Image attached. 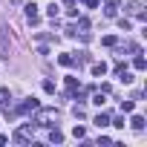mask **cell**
Segmentation results:
<instances>
[{"label":"cell","mask_w":147,"mask_h":147,"mask_svg":"<svg viewBox=\"0 0 147 147\" xmlns=\"http://www.w3.org/2000/svg\"><path fill=\"white\" fill-rule=\"evenodd\" d=\"M58 110L55 107H46V110H35V124L38 127H52V124H58Z\"/></svg>","instance_id":"6da1fadb"},{"label":"cell","mask_w":147,"mask_h":147,"mask_svg":"<svg viewBox=\"0 0 147 147\" xmlns=\"http://www.w3.org/2000/svg\"><path fill=\"white\" fill-rule=\"evenodd\" d=\"M32 127H35V124H23V127L15 133V141H18V144H26V141L32 138Z\"/></svg>","instance_id":"7a4b0ae2"},{"label":"cell","mask_w":147,"mask_h":147,"mask_svg":"<svg viewBox=\"0 0 147 147\" xmlns=\"http://www.w3.org/2000/svg\"><path fill=\"white\" fill-rule=\"evenodd\" d=\"M35 110H38V101H35V98H26V101L18 107V113H20V115H29V113H35Z\"/></svg>","instance_id":"3957f363"},{"label":"cell","mask_w":147,"mask_h":147,"mask_svg":"<svg viewBox=\"0 0 147 147\" xmlns=\"http://www.w3.org/2000/svg\"><path fill=\"white\" fill-rule=\"evenodd\" d=\"M115 12H118V0H107V6H104V15H107V18H113Z\"/></svg>","instance_id":"277c9868"},{"label":"cell","mask_w":147,"mask_h":147,"mask_svg":"<svg viewBox=\"0 0 147 147\" xmlns=\"http://www.w3.org/2000/svg\"><path fill=\"white\" fill-rule=\"evenodd\" d=\"M104 72H107V63H104V61H101V63H92V75H95V78H101Z\"/></svg>","instance_id":"5b68a950"},{"label":"cell","mask_w":147,"mask_h":147,"mask_svg":"<svg viewBox=\"0 0 147 147\" xmlns=\"http://www.w3.org/2000/svg\"><path fill=\"white\" fill-rule=\"evenodd\" d=\"M49 141H52V144H61V141H63V136H61V130H58V127L49 133Z\"/></svg>","instance_id":"8992f818"},{"label":"cell","mask_w":147,"mask_h":147,"mask_svg":"<svg viewBox=\"0 0 147 147\" xmlns=\"http://www.w3.org/2000/svg\"><path fill=\"white\" fill-rule=\"evenodd\" d=\"M95 124H98V127H107V124H110V115H107V113L95 115Z\"/></svg>","instance_id":"52a82bcc"},{"label":"cell","mask_w":147,"mask_h":147,"mask_svg":"<svg viewBox=\"0 0 147 147\" xmlns=\"http://www.w3.org/2000/svg\"><path fill=\"white\" fill-rule=\"evenodd\" d=\"M130 124H133V130H144V118H141V115H133Z\"/></svg>","instance_id":"ba28073f"},{"label":"cell","mask_w":147,"mask_h":147,"mask_svg":"<svg viewBox=\"0 0 147 147\" xmlns=\"http://www.w3.org/2000/svg\"><path fill=\"white\" fill-rule=\"evenodd\" d=\"M72 61H75L72 55H61V58H58V63H61V66H72Z\"/></svg>","instance_id":"9c48e42d"},{"label":"cell","mask_w":147,"mask_h":147,"mask_svg":"<svg viewBox=\"0 0 147 147\" xmlns=\"http://www.w3.org/2000/svg\"><path fill=\"white\" fill-rule=\"evenodd\" d=\"M133 66H136V69H144V66H147V61H144V58L136 52V61H133Z\"/></svg>","instance_id":"30bf717a"},{"label":"cell","mask_w":147,"mask_h":147,"mask_svg":"<svg viewBox=\"0 0 147 147\" xmlns=\"http://www.w3.org/2000/svg\"><path fill=\"white\" fill-rule=\"evenodd\" d=\"M104 46H118V38H115V35H107V38H104Z\"/></svg>","instance_id":"8fae6325"},{"label":"cell","mask_w":147,"mask_h":147,"mask_svg":"<svg viewBox=\"0 0 147 147\" xmlns=\"http://www.w3.org/2000/svg\"><path fill=\"white\" fill-rule=\"evenodd\" d=\"M0 110H3V113H12V101H9V95H6V101H0Z\"/></svg>","instance_id":"7c38bea8"},{"label":"cell","mask_w":147,"mask_h":147,"mask_svg":"<svg viewBox=\"0 0 147 147\" xmlns=\"http://www.w3.org/2000/svg\"><path fill=\"white\" fill-rule=\"evenodd\" d=\"M46 15H49V18H55V15H58V6H55V3H49V6H46Z\"/></svg>","instance_id":"4fadbf2b"},{"label":"cell","mask_w":147,"mask_h":147,"mask_svg":"<svg viewBox=\"0 0 147 147\" xmlns=\"http://www.w3.org/2000/svg\"><path fill=\"white\" fill-rule=\"evenodd\" d=\"M127 12H133V15H138V12H141V3H130V6H127Z\"/></svg>","instance_id":"5bb4252c"},{"label":"cell","mask_w":147,"mask_h":147,"mask_svg":"<svg viewBox=\"0 0 147 147\" xmlns=\"http://www.w3.org/2000/svg\"><path fill=\"white\" fill-rule=\"evenodd\" d=\"M87 61H90V52L81 49V52H78V63H87Z\"/></svg>","instance_id":"9a60e30c"},{"label":"cell","mask_w":147,"mask_h":147,"mask_svg":"<svg viewBox=\"0 0 147 147\" xmlns=\"http://www.w3.org/2000/svg\"><path fill=\"white\" fill-rule=\"evenodd\" d=\"M66 87H69V90H75V87H78V78H72V75H69V78H66Z\"/></svg>","instance_id":"2e32d148"},{"label":"cell","mask_w":147,"mask_h":147,"mask_svg":"<svg viewBox=\"0 0 147 147\" xmlns=\"http://www.w3.org/2000/svg\"><path fill=\"white\" fill-rule=\"evenodd\" d=\"M133 107H136L133 101H124V104H121V110H124V113H133Z\"/></svg>","instance_id":"e0dca14e"},{"label":"cell","mask_w":147,"mask_h":147,"mask_svg":"<svg viewBox=\"0 0 147 147\" xmlns=\"http://www.w3.org/2000/svg\"><path fill=\"white\" fill-rule=\"evenodd\" d=\"M84 3H87L90 9H95V6H98V0H84Z\"/></svg>","instance_id":"ac0fdd59"}]
</instances>
